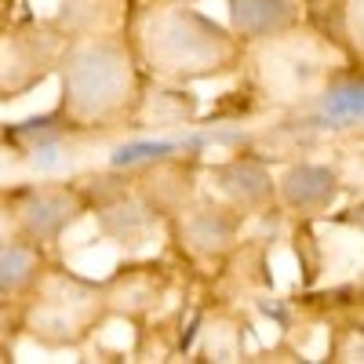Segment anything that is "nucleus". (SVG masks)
<instances>
[{
  "instance_id": "1",
  "label": "nucleus",
  "mask_w": 364,
  "mask_h": 364,
  "mask_svg": "<svg viewBox=\"0 0 364 364\" xmlns=\"http://www.w3.org/2000/svg\"><path fill=\"white\" fill-rule=\"evenodd\" d=\"M63 66V113L70 124H109L139 106L132 55L109 37L77 41L58 58Z\"/></svg>"
},
{
  "instance_id": "2",
  "label": "nucleus",
  "mask_w": 364,
  "mask_h": 364,
  "mask_svg": "<svg viewBox=\"0 0 364 364\" xmlns=\"http://www.w3.org/2000/svg\"><path fill=\"white\" fill-rule=\"evenodd\" d=\"M139 44L149 70L168 80L215 77L237 63V41L226 29L182 4L149 11L139 29Z\"/></svg>"
},
{
  "instance_id": "3",
  "label": "nucleus",
  "mask_w": 364,
  "mask_h": 364,
  "mask_svg": "<svg viewBox=\"0 0 364 364\" xmlns=\"http://www.w3.org/2000/svg\"><path fill=\"white\" fill-rule=\"evenodd\" d=\"M55 63V48L44 33H4L0 37V99H22L29 87H37Z\"/></svg>"
},
{
  "instance_id": "4",
  "label": "nucleus",
  "mask_w": 364,
  "mask_h": 364,
  "mask_svg": "<svg viewBox=\"0 0 364 364\" xmlns=\"http://www.w3.org/2000/svg\"><path fill=\"white\" fill-rule=\"evenodd\" d=\"M15 215L29 240H55L80 215V197L73 190H29Z\"/></svg>"
},
{
  "instance_id": "5",
  "label": "nucleus",
  "mask_w": 364,
  "mask_h": 364,
  "mask_svg": "<svg viewBox=\"0 0 364 364\" xmlns=\"http://www.w3.org/2000/svg\"><path fill=\"white\" fill-rule=\"evenodd\" d=\"M364 117V84H360V73H346V77H336L328 80L317 99H314V113L302 120L299 128H357Z\"/></svg>"
},
{
  "instance_id": "6",
  "label": "nucleus",
  "mask_w": 364,
  "mask_h": 364,
  "mask_svg": "<svg viewBox=\"0 0 364 364\" xmlns=\"http://www.w3.org/2000/svg\"><path fill=\"white\" fill-rule=\"evenodd\" d=\"M336 193H339V178L324 164H299L288 168L281 178V200L299 215H317V211L331 208Z\"/></svg>"
},
{
  "instance_id": "7",
  "label": "nucleus",
  "mask_w": 364,
  "mask_h": 364,
  "mask_svg": "<svg viewBox=\"0 0 364 364\" xmlns=\"http://www.w3.org/2000/svg\"><path fill=\"white\" fill-rule=\"evenodd\" d=\"M233 29L248 41L281 37L299 22V8L291 0H230Z\"/></svg>"
},
{
  "instance_id": "8",
  "label": "nucleus",
  "mask_w": 364,
  "mask_h": 364,
  "mask_svg": "<svg viewBox=\"0 0 364 364\" xmlns=\"http://www.w3.org/2000/svg\"><path fill=\"white\" fill-rule=\"evenodd\" d=\"M215 186L223 197H230V204L240 208H262L266 200H273V178L255 164V161H233L211 171Z\"/></svg>"
},
{
  "instance_id": "9",
  "label": "nucleus",
  "mask_w": 364,
  "mask_h": 364,
  "mask_svg": "<svg viewBox=\"0 0 364 364\" xmlns=\"http://www.w3.org/2000/svg\"><path fill=\"white\" fill-rule=\"evenodd\" d=\"M182 233H186V245L204 252V255H223L233 245L237 233V219L219 204H204V208H190L182 215Z\"/></svg>"
},
{
  "instance_id": "10",
  "label": "nucleus",
  "mask_w": 364,
  "mask_h": 364,
  "mask_svg": "<svg viewBox=\"0 0 364 364\" xmlns=\"http://www.w3.org/2000/svg\"><path fill=\"white\" fill-rule=\"evenodd\" d=\"M197 113V99L186 91H154V95L139 99L135 106V124L132 128H171L186 124Z\"/></svg>"
},
{
  "instance_id": "11",
  "label": "nucleus",
  "mask_w": 364,
  "mask_h": 364,
  "mask_svg": "<svg viewBox=\"0 0 364 364\" xmlns=\"http://www.w3.org/2000/svg\"><path fill=\"white\" fill-rule=\"evenodd\" d=\"M41 273V255L22 240H0V295L26 291Z\"/></svg>"
},
{
  "instance_id": "12",
  "label": "nucleus",
  "mask_w": 364,
  "mask_h": 364,
  "mask_svg": "<svg viewBox=\"0 0 364 364\" xmlns=\"http://www.w3.org/2000/svg\"><path fill=\"white\" fill-rule=\"evenodd\" d=\"M178 149H186V142H171V139H157V142H128V146H120L109 161H113V168L157 164V161H171Z\"/></svg>"
},
{
  "instance_id": "13",
  "label": "nucleus",
  "mask_w": 364,
  "mask_h": 364,
  "mask_svg": "<svg viewBox=\"0 0 364 364\" xmlns=\"http://www.w3.org/2000/svg\"><path fill=\"white\" fill-rule=\"evenodd\" d=\"M346 37L360 48V0H346Z\"/></svg>"
},
{
  "instance_id": "14",
  "label": "nucleus",
  "mask_w": 364,
  "mask_h": 364,
  "mask_svg": "<svg viewBox=\"0 0 364 364\" xmlns=\"http://www.w3.org/2000/svg\"><path fill=\"white\" fill-rule=\"evenodd\" d=\"M161 4H193V0H161Z\"/></svg>"
}]
</instances>
